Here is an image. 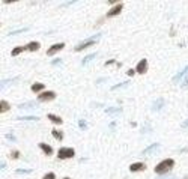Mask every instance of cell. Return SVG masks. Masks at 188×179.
I'll list each match as a JSON object with an SVG mask.
<instances>
[{"instance_id": "obj_1", "label": "cell", "mask_w": 188, "mask_h": 179, "mask_svg": "<svg viewBox=\"0 0 188 179\" xmlns=\"http://www.w3.org/2000/svg\"><path fill=\"white\" fill-rule=\"evenodd\" d=\"M173 167H175V159H172V158L163 159L159 164H157L155 173H157V175H166V173H169Z\"/></svg>"}, {"instance_id": "obj_2", "label": "cell", "mask_w": 188, "mask_h": 179, "mask_svg": "<svg viewBox=\"0 0 188 179\" xmlns=\"http://www.w3.org/2000/svg\"><path fill=\"white\" fill-rule=\"evenodd\" d=\"M101 36V33H96L95 36H92V38H89V39H86L84 42H81V44H78V45L74 48L75 51H81V50H84V48H87V47H91V45H93V44H96V39Z\"/></svg>"}, {"instance_id": "obj_3", "label": "cell", "mask_w": 188, "mask_h": 179, "mask_svg": "<svg viewBox=\"0 0 188 179\" xmlns=\"http://www.w3.org/2000/svg\"><path fill=\"white\" fill-rule=\"evenodd\" d=\"M75 155V150L72 148H60L57 152V158L59 159H66V158H72Z\"/></svg>"}, {"instance_id": "obj_4", "label": "cell", "mask_w": 188, "mask_h": 179, "mask_svg": "<svg viewBox=\"0 0 188 179\" xmlns=\"http://www.w3.org/2000/svg\"><path fill=\"white\" fill-rule=\"evenodd\" d=\"M56 98V92L53 91H47V92H42L38 95V101L39 102H47V101H53Z\"/></svg>"}, {"instance_id": "obj_5", "label": "cell", "mask_w": 188, "mask_h": 179, "mask_svg": "<svg viewBox=\"0 0 188 179\" xmlns=\"http://www.w3.org/2000/svg\"><path fill=\"white\" fill-rule=\"evenodd\" d=\"M63 47H65V44H63V42L54 44V45H51V47L47 50V54H48V56H54L56 53H59L60 50H63Z\"/></svg>"}, {"instance_id": "obj_6", "label": "cell", "mask_w": 188, "mask_h": 179, "mask_svg": "<svg viewBox=\"0 0 188 179\" xmlns=\"http://www.w3.org/2000/svg\"><path fill=\"white\" fill-rule=\"evenodd\" d=\"M122 9H123V3H118V5H114V6L111 8V9H109V12H107V17H109V18H111V17L120 14V12H122Z\"/></svg>"}, {"instance_id": "obj_7", "label": "cell", "mask_w": 188, "mask_h": 179, "mask_svg": "<svg viewBox=\"0 0 188 179\" xmlns=\"http://www.w3.org/2000/svg\"><path fill=\"white\" fill-rule=\"evenodd\" d=\"M146 71H148V60H146V59H141L139 63H137V66H136V72L145 74Z\"/></svg>"}, {"instance_id": "obj_8", "label": "cell", "mask_w": 188, "mask_h": 179, "mask_svg": "<svg viewBox=\"0 0 188 179\" xmlns=\"http://www.w3.org/2000/svg\"><path fill=\"white\" fill-rule=\"evenodd\" d=\"M146 169V164L145 163H134L130 166V172H141V170H145Z\"/></svg>"}, {"instance_id": "obj_9", "label": "cell", "mask_w": 188, "mask_h": 179, "mask_svg": "<svg viewBox=\"0 0 188 179\" xmlns=\"http://www.w3.org/2000/svg\"><path fill=\"white\" fill-rule=\"evenodd\" d=\"M39 48H41V44L36 42V41H32V42H29L27 45L24 47V50H29V51H38Z\"/></svg>"}, {"instance_id": "obj_10", "label": "cell", "mask_w": 188, "mask_h": 179, "mask_svg": "<svg viewBox=\"0 0 188 179\" xmlns=\"http://www.w3.org/2000/svg\"><path fill=\"white\" fill-rule=\"evenodd\" d=\"M187 72H188V65H187V66H185V68L181 71V72H178V74L173 77V83H179V80H181V78L184 80V77L187 75Z\"/></svg>"}, {"instance_id": "obj_11", "label": "cell", "mask_w": 188, "mask_h": 179, "mask_svg": "<svg viewBox=\"0 0 188 179\" xmlns=\"http://www.w3.org/2000/svg\"><path fill=\"white\" fill-rule=\"evenodd\" d=\"M163 105H164V100H163V98H158V100H157L154 104H152L150 110H152V111H158V110H159Z\"/></svg>"}, {"instance_id": "obj_12", "label": "cell", "mask_w": 188, "mask_h": 179, "mask_svg": "<svg viewBox=\"0 0 188 179\" xmlns=\"http://www.w3.org/2000/svg\"><path fill=\"white\" fill-rule=\"evenodd\" d=\"M105 113L107 114H120L122 113V107H107Z\"/></svg>"}, {"instance_id": "obj_13", "label": "cell", "mask_w": 188, "mask_h": 179, "mask_svg": "<svg viewBox=\"0 0 188 179\" xmlns=\"http://www.w3.org/2000/svg\"><path fill=\"white\" fill-rule=\"evenodd\" d=\"M39 148L44 150V154H45V155H51V154H53L51 146H50V145H47V143H39Z\"/></svg>"}, {"instance_id": "obj_14", "label": "cell", "mask_w": 188, "mask_h": 179, "mask_svg": "<svg viewBox=\"0 0 188 179\" xmlns=\"http://www.w3.org/2000/svg\"><path fill=\"white\" fill-rule=\"evenodd\" d=\"M159 148V143H154V145H150L149 148H146L145 150L141 152V155H148V154H150V152H154L155 149H158Z\"/></svg>"}, {"instance_id": "obj_15", "label": "cell", "mask_w": 188, "mask_h": 179, "mask_svg": "<svg viewBox=\"0 0 188 179\" xmlns=\"http://www.w3.org/2000/svg\"><path fill=\"white\" fill-rule=\"evenodd\" d=\"M47 116H48V119H50L51 122H54L56 125H62V123H63V120H62V119L59 118V116H56V114L50 113V114H47Z\"/></svg>"}, {"instance_id": "obj_16", "label": "cell", "mask_w": 188, "mask_h": 179, "mask_svg": "<svg viewBox=\"0 0 188 179\" xmlns=\"http://www.w3.org/2000/svg\"><path fill=\"white\" fill-rule=\"evenodd\" d=\"M44 87H45V84H44V83H33L32 91L33 92H41V91H44Z\"/></svg>"}, {"instance_id": "obj_17", "label": "cell", "mask_w": 188, "mask_h": 179, "mask_svg": "<svg viewBox=\"0 0 188 179\" xmlns=\"http://www.w3.org/2000/svg\"><path fill=\"white\" fill-rule=\"evenodd\" d=\"M96 57V53H92V54H89V56H86L84 59H83V62H81V65L83 66H86L87 63H89V62H91V60H93Z\"/></svg>"}, {"instance_id": "obj_18", "label": "cell", "mask_w": 188, "mask_h": 179, "mask_svg": "<svg viewBox=\"0 0 188 179\" xmlns=\"http://www.w3.org/2000/svg\"><path fill=\"white\" fill-rule=\"evenodd\" d=\"M17 119H20V120H39L38 116H18Z\"/></svg>"}, {"instance_id": "obj_19", "label": "cell", "mask_w": 188, "mask_h": 179, "mask_svg": "<svg viewBox=\"0 0 188 179\" xmlns=\"http://www.w3.org/2000/svg\"><path fill=\"white\" fill-rule=\"evenodd\" d=\"M9 104H8L6 101H0V111H2V113H5V111H8V110H9Z\"/></svg>"}, {"instance_id": "obj_20", "label": "cell", "mask_w": 188, "mask_h": 179, "mask_svg": "<svg viewBox=\"0 0 188 179\" xmlns=\"http://www.w3.org/2000/svg\"><path fill=\"white\" fill-rule=\"evenodd\" d=\"M51 134H53V136H54L57 140H63V132H62V131H56V130H53V131H51Z\"/></svg>"}, {"instance_id": "obj_21", "label": "cell", "mask_w": 188, "mask_h": 179, "mask_svg": "<svg viewBox=\"0 0 188 179\" xmlns=\"http://www.w3.org/2000/svg\"><path fill=\"white\" fill-rule=\"evenodd\" d=\"M23 50H24L23 47H15V48L11 51V54H12V56H18V54H20V53H21Z\"/></svg>"}, {"instance_id": "obj_22", "label": "cell", "mask_w": 188, "mask_h": 179, "mask_svg": "<svg viewBox=\"0 0 188 179\" xmlns=\"http://www.w3.org/2000/svg\"><path fill=\"white\" fill-rule=\"evenodd\" d=\"M128 80H127V81H123V83H120V84H116V86H113L111 87V91H118V89H120V87H123V86H128Z\"/></svg>"}, {"instance_id": "obj_23", "label": "cell", "mask_w": 188, "mask_h": 179, "mask_svg": "<svg viewBox=\"0 0 188 179\" xmlns=\"http://www.w3.org/2000/svg\"><path fill=\"white\" fill-rule=\"evenodd\" d=\"M20 109H35V104H32V102H27V104H21V105H18Z\"/></svg>"}, {"instance_id": "obj_24", "label": "cell", "mask_w": 188, "mask_h": 179, "mask_svg": "<svg viewBox=\"0 0 188 179\" xmlns=\"http://www.w3.org/2000/svg\"><path fill=\"white\" fill-rule=\"evenodd\" d=\"M17 173H18V175H29V173H32V170H24V169H18V170H17Z\"/></svg>"}, {"instance_id": "obj_25", "label": "cell", "mask_w": 188, "mask_h": 179, "mask_svg": "<svg viewBox=\"0 0 188 179\" xmlns=\"http://www.w3.org/2000/svg\"><path fill=\"white\" fill-rule=\"evenodd\" d=\"M181 87H182V89H185V87H188V72H187V75L184 77V81H182V84H181Z\"/></svg>"}, {"instance_id": "obj_26", "label": "cell", "mask_w": 188, "mask_h": 179, "mask_svg": "<svg viewBox=\"0 0 188 179\" xmlns=\"http://www.w3.org/2000/svg\"><path fill=\"white\" fill-rule=\"evenodd\" d=\"M42 179H56V175L53 173V172H50V173H47L45 176H44Z\"/></svg>"}, {"instance_id": "obj_27", "label": "cell", "mask_w": 188, "mask_h": 179, "mask_svg": "<svg viewBox=\"0 0 188 179\" xmlns=\"http://www.w3.org/2000/svg\"><path fill=\"white\" fill-rule=\"evenodd\" d=\"M78 125H80V128H81V130H86V122H84L83 119L78 120Z\"/></svg>"}, {"instance_id": "obj_28", "label": "cell", "mask_w": 188, "mask_h": 179, "mask_svg": "<svg viewBox=\"0 0 188 179\" xmlns=\"http://www.w3.org/2000/svg\"><path fill=\"white\" fill-rule=\"evenodd\" d=\"M27 29H21V30H15V32H11L9 33V36H14V35H17V33H21V32H26Z\"/></svg>"}, {"instance_id": "obj_29", "label": "cell", "mask_w": 188, "mask_h": 179, "mask_svg": "<svg viewBox=\"0 0 188 179\" xmlns=\"http://www.w3.org/2000/svg\"><path fill=\"white\" fill-rule=\"evenodd\" d=\"M11 157H12V158H20V152H18V150H14Z\"/></svg>"}, {"instance_id": "obj_30", "label": "cell", "mask_w": 188, "mask_h": 179, "mask_svg": "<svg viewBox=\"0 0 188 179\" xmlns=\"http://www.w3.org/2000/svg\"><path fill=\"white\" fill-rule=\"evenodd\" d=\"M5 139H9V140H12V141H15V137L12 136V134H6V136H5Z\"/></svg>"}, {"instance_id": "obj_31", "label": "cell", "mask_w": 188, "mask_h": 179, "mask_svg": "<svg viewBox=\"0 0 188 179\" xmlns=\"http://www.w3.org/2000/svg\"><path fill=\"white\" fill-rule=\"evenodd\" d=\"M51 63H53V65H59V63H62V59H54Z\"/></svg>"}, {"instance_id": "obj_32", "label": "cell", "mask_w": 188, "mask_h": 179, "mask_svg": "<svg viewBox=\"0 0 188 179\" xmlns=\"http://www.w3.org/2000/svg\"><path fill=\"white\" fill-rule=\"evenodd\" d=\"M149 130H150V128H149V125L146 123V125H145V128L141 130V132H146V131H149Z\"/></svg>"}, {"instance_id": "obj_33", "label": "cell", "mask_w": 188, "mask_h": 179, "mask_svg": "<svg viewBox=\"0 0 188 179\" xmlns=\"http://www.w3.org/2000/svg\"><path fill=\"white\" fill-rule=\"evenodd\" d=\"M187 127H188V119L182 122V128H187Z\"/></svg>"}, {"instance_id": "obj_34", "label": "cell", "mask_w": 188, "mask_h": 179, "mask_svg": "<svg viewBox=\"0 0 188 179\" xmlns=\"http://www.w3.org/2000/svg\"><path fill=\"white\" fill-rule=\"evenodd\" d=\"M134 72H136L134 69H130V71H128V75H130V77H132V75H134Z\"/></svg>"}, {"instance_id": "obj_35", "label": "cell", "mask_w": 188, "mask_h": 179, "mask_svg": "<svg viewBox=\"0 0 188 179\" xmlns=\"http://www.w3.org/2000/svg\"><path fill=\"white\" fill-rule=\"evenodd\" d=\"M111 63H114V60H113V59H110V60H107V62H105V65H111Z\"/></svg>"}, {"instance_id": "obj_36", "label": "cell", "mask_w": 188, "mask_h": 179, "mask_svg": "<svg viewBox=\"0 0 188 179\" xmlns=\"http://www.w3.org/2000/svg\"><path fill=\"white\" fill-rule=\"evenodd\" d=\"M63 179H71V178H63Z\"/></svg>"}, {"instance_id": "obj_37", "label": "cell", "mask_w": 188, "mask_h": 179, "mask_svg": "<svg viewBox=\"0 0 188 179\" xmlns=\"http://www.w3.org/2000/svg\"><path fill=\"white\" fill-rule=\"evenodd\" d=\"M170 179H175V178H170Z\"/></svg>"}]
</instances>
